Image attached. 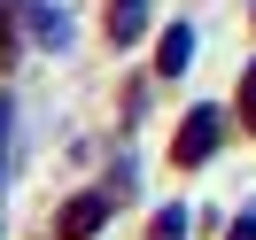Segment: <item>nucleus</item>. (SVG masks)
Returning a JSON list of instances; mask_svg holds the SVG:
<instances>
[{"label": "nucleus", "instance_id": "obj_1", "mask_svg": "<svg viewBox=\"0 0 256 240\" xmlns=\"http://www.w3.org/2000/svg\"><path fill=\"white\" fill-rule=\"evenodd\" d=\"M16 8H24V23L39 31V47H70V16H62V8H47V0H16Z\"/></svg>", "mask_w": 256, "mask_h": 240}, {"label": "nucleus", "instance_id": "obj_2", "mask_svg": "<svg viewBox=\"0 0 256 240\" xmlns=\"http://www.w3.org/2000/svg\"><path fill=\"white\" fill-rule=\"evenodd\" d=\"M210 140H218V109H202L186 132H178V155H186V163H202V155H210Z\"/></svg>", "mask_w": 256, "mask_h": 240}, {"label": "nucleus", "instance_id": "obj_3", "mask_svg": "<svg viewBox=\"0 0 256 240\" xmlns=\"http://www.w3.org/2000/svg\"><path fill=\"white\" fill-rule=\"evenodd\" d=\"M101 209H109L101 194H78V202L62 209V233H94V225H101Z\"/></svg>", "mask_w": 256, "mask_h": 240}, {"label": "nucleus", "instance_id": "obj_4", "mask_svg": "<svg viewBox=\"0 0 256 240\" xmlns=\"http://www.w3.org/2000/svg\"><path fill=\"white\" fill-rule=\"evenodd\" d=\"M186 62H194V31H171V39H163V54H156V70L171 78V70H186Z\"/></svg>", "mask_w": 256, "mask_h": 240}, {"label": "nucleus", "instance_id": "obj_5", "mask_svg": "<svg viewBox=\"0 0 256 240\" xmlns=\"http://www.w3.org/2000/svg\"><path fill=\"white\" fill-rule=\"evenodd\" d=\"M233 240H256V209H248V217H240V225H233Z\"/></svg>", "mask_w": 256, "mask_h": 240}, {"label": "nucleus", "instance_id": "obj_6", "mask_svg": "<svg viewBox=\"0 0 256 240\" xmlns=\"http://www.w3.org/2000/svg\"><path fill=\"white\" fill-rule=\"evenodd\" d=\"M240 109H248V124H256V70H248V101H240Z\"/></svg>", "mask_w": 256, "mask_h": 240}]
</instances>
